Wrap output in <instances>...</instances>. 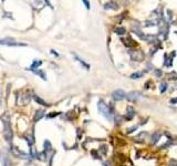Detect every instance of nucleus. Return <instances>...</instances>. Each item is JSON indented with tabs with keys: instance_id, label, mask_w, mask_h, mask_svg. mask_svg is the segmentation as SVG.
<instances>
[{
	"instance_id": "obj_1",
	"label": "nucleus",
	"mask_w": 177,
	"mask_h": 166,
	"mask_svg": "<svg viewBox=\"0 0 177 166\" xmlns=\"http://www.w3.org/2000/svg\"><path fill=\"white\" fill-rule=\"evenodd\" d=\"M97 107H99V111L102 115L105 117L106 120L109 121H113L114 120V112H113V109L111 106H109L107 104H105L104 101H99L97 103Z\"/></svg>"
},
{
	"instance_id": "obj_2",
	"label": "nucleus",
	"mask_w": 177,
	"mask_h": 166,
	"mask_svg": "<svg viewBox=\"0 0 177 166\" xmlns=\"http://www.w3.org/2000/svg\"><path fill=\"white\" fill-rule=\"evenodd\" d=\"M2 124H4V137L7 142H10L12 140V130L10 125V116L8 113H5L2 116Z\"/></svg>"
},
{
	"instance_id": "obj_3",
	"label": "nucleus",
	"mask_w": 177,
	"mask_h": 166,
	"mask_svg": "<svg viewBox=\"0 0 177 166\" xmlns=\"http://www.w3.org/2000/svg\"><path fill=\"white\" fill-rule=\"evenodd\" d=\"M128 53H130V57H131V59L133 61H135V62H142V61L144 60V58H145V54H144V52L142 50H138V49H135V50H130L128 51Z\"/></svg>"
},
{
	"instance_id": "obj_4",
	"label": "nucleus",
	"mask_w": 177,
	"mask_h": 166,
	"mask_svg": "<svg viewBox=\"0 0 177 166\" xmlns=\"http://www.w3.org/2000/svg\"><path fill=\"white\" fill-rule=\"evenodd\" d=\"M0 45H8V47H27L25 43L17 42L11 39H0Z\"/></svg>"
},
{
	"instance_id": "obj_5",
	"label": "nucleus",
	"mask_w": 177,
	"mask_h": 166,
	"mask_svg": "<svg viewBox=\"0 0 177 166\" xmlns=\"http://www.w3.org/2000/svg\"><path fill=\"white\" fill-rule=\"evenodd\" d=\"M112 99L114 101H122L126 99V93L123 90H115L112 93Z\"/></svg>"
},
{
	"instance_id": "obj_6",
	"label": "nucleus",
	"mask_w": 177,
	"mask_h": 166,
	"mask_svg": "<svg viewBox=\"0 0 177 166\" xmlns=\"http://www.w3.org/2000/svg\"><path fill=\"white\" fill-rule=\"evenodd\" d=\"M141 93L140 92H137V91H132V92H130V93H127L126 94V99L130 102H136V101H138L140 99H141Z\"/></svg>"
},
{
	"instance_id": "obj_7",
	"label": "nucleus",
	"mask_w": 177,
	"mask_h": 166,
	"mask_svg": "<svg viewBox=\"0 0 177 166\" xmlns=\"http://www.w3.org/2000/svg\"><path fill=\"white\" fill-rule=\"evenodd\" d=\"M175 52H172L171 53V55L168 54H165L164 55V59H165V61H164V64L166 66H172V63H173V58L175 57Z\"/></svg>"
},
{
	"instance_id": "obj_8",
	"label": "nucleus",
	"mask_w": 177,
	"mask_h": 166,
	"mask_svg": "<svg viewBox=\"0 0 177 166\" xmlns=\"http://www.w3.org/2000/svg\"><path fill=\"white\" fill-rule=\"evenodd\" d=\"M11 151H12V154H13L16 157H19V158H20V157H21V158H27V157H28V155H27L25 153L19 151V150H18L17 147H15V146L11 148Z\"/></svg>"
},
{
	"instance_id": "obj_9",
	"label": "nucleus",
	"mask_w": 177,
	"mask_h": 166,
	"mask_svg": "<svg viewBox=\"0 0 177 166\" xmlns=\"http://www.w3.org/2000/svg\"><path fill=\"white\" fill-rule=\"evenodd\" d=\"M104 9L105 10H117L118 9V5L114 1H110V2H106L104 5Z\"/></svg>"
},
{
	"instance_id": "obj_10",
	"label": "nucleus",
	"mask_w": 177,
	"mask_h": 166,
	"mask_svg": "<svg viewBox=\"0 0 177 166\" xmlns=\"http://www.w3.org/2000/svg\"><path fill=\"white\" fill-rule=\"evenodd\" d=\"M134 116H135V110H134L132 106L127 107L126 114H125V120H126V121H131Z\"/></svg>"
},
{
	"instance_id": "obj_11",
	"label": "nucleus",
	"mask_w": 177,
	"mask_h": 166,
	"mask_svg": "<svg viewBox=\"0 0 177 166\" xmlns=\"http://www.w3.org/2000/svg\"><path fill=\"white\" fill-rule=\"evenodd\" d=\"M146 136H147V133L146 132H141L138 135L134 138V141L135 142H140V143H143V142L146 140Z\"/></svg>"
},
{
	"instance_id": "obj_12",
	"label": "nucleus",
	"mask_w": 177,
	"mask_h": 166,
	"mask_svg": "<svg viewBox=\"0 0 177 166\" xmlns=\"http://www.w3.org/2000/svg\"><path fill=\"white\" fill-rule=\"evenodd\" d=\"M74 58H75V60L78 61V62H79V63H80V64H81L82 66H83V68H85L86 70H90V64H87V63H86L85 61H83L81 59V58H80V57H78V55L75 54V53H74Z\"/></svg>"
},
{
	"instance_id": "obj_13",
	"label": "nucleus",
	"mask_w": 177,
	"mask_h": 166,
	"mask_svg": "<svg viewBox=\"0 0 177 166\" xmlns=\"http://www.w3.org/2000/svg\"><path fill=\"white\" fill-rule=\"evenodd\" d=\"M41 64H42V61L35 60V61H33V63L31 64V66L29 68V69H28V70H30V71H32V72H35V71L37 70V69H38V68H39Z\"/></svg>"
},
{
	"instance_id": "obj_14",
	"label": "nucleus",
	"mask_w": 177,
	"mask_h": 166,
	"mask_svg": "<svg viewBox=\"0 0 177 166\" xmlns=\"http://www.w3.org/2000/svg\"><path fill=\"white\" fill-rule=\"evenodd\" d=\"M161 136H162V133H161V132H157V133H154V134H153V136H152V144L153 145H155L157 142L159 141Z\"/></svg>"
},
{
	"instance_id": "obj_15",
	"label": "nucleus",
	"mask_w": 177,
	"mask_h": 166,
	"mask_svg": "<svg viewBox=\"0 0 177 166\" xmlns=\"http://www.w3.org/2000/svg\"><path fill=\"white\" fill-rule=\"evenodd\" d=\"M143 74H144V72H134V73H132L130 76V78L132 80H136V79H141Z\"/></svg>"
},
{
	"instance_id": "obj_16",
	"label": "nucleus",
	"mask_w": 177,
	"mask_h": 166,
	"mask_svg": "<svg viewBox=\"0 0 177 166\" xmlns=\"http://www.w3.org/2000/svg\"><path fill=\"white\" fill-rule=\"evenodd\" d=\"M115 33L117 35H123L126 33V29L124 28V27H117L116 29H115Z\"/></svg>"
},
{
	"instance_id": "obj_17",
	"label": "nucleus",
	"mask_w": 177,
	"mask_h": 166,
	"mask_svg": "<svg viewBox=\"0 0 177 166\" xmlns=\"http://www.w3.org/2000/svg\"><path fill=\"white\" fill-rule=\"evenodd\" d=\"M42 116H44V112L43 111H37V113L35 115V122L39 121Z\"/></svg>"
},
{
	"instance_id": "obj_18",
	"label": "nucleus",
	"mask_w": 177,
	"mask_h": 166,
	"mask_svg": "<svg viewBox=\"0 0 177 166\" xmlns=\"http://www.w3.org/2000/svg\"><path fill=\"white\" fill-rule=\"evenodd\" d=\"M35 102H38V103H40L41 105H43V106H49V104H48V103H46V102H44V101L42 100V99H40L39 96L35 95Z\"/></svg>"
},
{
	"instance_id": "obj_19",
	"label": "nucleus",
	"mask_w": 177,
	"mask_h": 166,
	"mask_svg": "<svg viewBox=\"0 0 177 166\" xmlns=\"http://www.w3.org/2000/svg\"><path fill=\"white\" fill-rule=\"evenodd\" d=\"M22 97H23V101H22V103L23 104H28L29 102H30V100H31V96H30V94H25V95H22Z\"/></svg>"
},
{
	"instance_id": "obj_20",
	"label": "nucleus",
	"mask_w": 177,
	"mask_h": 166,
	"mask_svg": "<svg viewBox=\"0 0 177 166\" xmlns=\"http://www.w3.org/2000/svg\"><path fill=\"white\" fill-rule=\"evenodd\" d=\"M167 86L168 85H167L166 82H163L162 84H161V86H159V91H161V93H165V92H166L167 89H168Z\"/></svg>"
},
{
	"instance_id": "obj_21",
	"label": "nucleus",
	"mask_w": 177,
	"mask_h": 166,
	"mask_svg": "<svg viewBox=\"0 0 177 166\" xmlns=\"http://www.w3.org/2000/svg\"><path fill=\"white\" fill-rule=\"evenodd\" d=\"M35 74H39V76H40L41 78L43 79V80H46V76H44L43 71H41V70H39V69H38V70H35Z\"/></svg>"
},
{
	"instance_id": "obj_22",
	"label": "nucleus",
	"mask_w": 177,
	"mask_h": 166,
	"mask_svg": "<svg viewBox=\"0 0 177 166\" xmlns=\"http://www.w3.org/2000/svg\"><path fill=\"white\" fill-rule=\"evenodd\" d=\"M82 2L84 4V6H85V8L87 9V10H90V8H91V5H90V1L89 0H82Z\"/></svg>"
},
{
	"instance_id": "obj_23",
	"label": "nucleus",
	"mask_w": 177,
	"mask_h": 166,
	"mask_svg": "<svg viewBox=\"0 0 177 166\" xmlns=\"http://www.w3.org/2000/svg\"><path fill=\"white\" fill-rule=\"evenodd\" d=\"M44 147H46V151H51V143L49 141L44 142Z\"/></svg>"
},
{
	"instance_id": "obj_24",
	"label": "nucleus",
	"mask_w": 177,
	"mask_h": 166,
	"mask_svg": "<svg viewBox=\"0 0 177 166\" xmlns=\"http://www.w3.org/2000/svg\"><path fill=\"white\" fill-rule=\"evenodd\" d=\"M100 152L105 155L106 153H107V147H106V145H102L101 147H100Z\"/></svg>"
},
{
	"instance_id": "obj_25",
	"label": "nucleus",
	"mask_w": 177,
	"mask_h": 166,
	"mask_svg": "<svg viewBox=\"0 0 177 166\" xmlns=\"http://www.w3.org/2000/svg\"><path fill=\"white\" fill-rule=\"evenodd\" d=\"M155 74H156V76L157 78H162V71L159 70V69H156V70H155Z\"/></svg>"
},
{
	"instance_id": "obj_26",
	"label": "nucleus",
	"mask_w": 177,
	"mask_h": 166,
	"mask_svg": "<svg viewBox=\"0 0 177 166\" xmlns=\"http://www.w3.org/2000/svg\"><path fill=\"white\" fill-rule=\"evenodd\" d=\"M137 127H138V126H133V127H131V129H128V130H127V133H128V134H130V133H133V132L135 131V130H136Z\"/></svg>"
},
{
	"instance_id": "obj_27",
	"label": "nucleus",
	"mask_w": 177,
	"mask_h": 166,
	"mask_svg": "<svg viewBox=\"0 0 177 166\" xmlns=\"http://www.w3.org/2000/svg\"><path fill=\"white\" fill-rule=\"evenodd\" d=\"M121 121H122L121 116H120V115H116V116H115V122H116V124H117V125H118V124L121 123Z\"/></svg>"
},
{
	"instance_id": "obj_28",
	"label": "nucleus",
	"mask_w": 177,
	"mask_h": 166,
	"mask_svg": "<svg viewBox=\"0 0 177 166\" xmlns=\"http://www.w3.org/2000/svg\"><path fill=\"white\" fill-rule=\"evenodd\" d=\"M168 166H177V161H172Z\"/></svg>"
},
{
	"instance_id": "obj_29",
	"label": "nucleus",
	"mask_w": 177,
	"mask_h": 166,
	"mask_svg": "<svg viewBox=\"0 0 177 166\" xmlns=\"http://www.w3.org/2000/svg\"><path fill=\"white\" fill-rule=\"evenodd\" d=\"M92 155L95 156V158H100V156L97 155V153H96V152H94V151H92Z\"/></svg>"
},
{
	"instance_id": "obj_30",
	"label": "nucleus",
	"mask_w": 177,
	"mask_h": 166,
	"mask_svg": "<svg viewBox=\"0 0 177 166\" xmlns=\"http://www.w3.org/2000/svg\"><path fill=\"white\" fill-rule=\"evenodd\" d=\"M1 104H2V92L0 91V106H1Z\"/></svg>"
},
{
	"instance_id": "obj_31",
	"label": "nucleus",
	"mask_w": 177,
	"mask_h": 166,
	"mask_svg": "<svg viewBox=\"0 0 177 166\" xmlns=\"http://www.w3.org/2000/svg\"><path fill=\"white\" fill-rule=\"evenodd\" d=\"M51 53H52V54H54V55H56V57L59 55V54H58V52H56L54 50H51Z\"/></svg>"
},
{
	"instance_id": "obj_32",
	"label": "nucleus",
	"mask_w": 177,
	"mask_h": 166,
	"mask_svg": "<svg viewBox=\"0 0 177 166\" xmlns=\"http://www.w3.org/2000/svg\"><path fill=\"white\" fill-rule=\"evenodd\" d=\"M171 103H177V99H173V100H171Z\"/></svg>"
},
{
	"instance_id": "obj_33",
	"label": "nucleus",
	"mask_w": 177,
	"mask_h": 166,
	"mask_svg": "<svg viewBox=\"0 0 177 166\" xmlns=\"http://www.w3.org/2000/svg\"><path fill=\"white\" fill-rule=\"evenodd\" d=\"M1 1H5V0H1Z\"/></svg>"
}]
</instances>
